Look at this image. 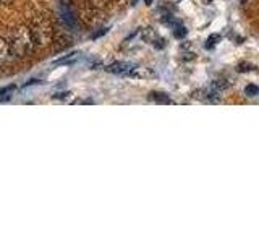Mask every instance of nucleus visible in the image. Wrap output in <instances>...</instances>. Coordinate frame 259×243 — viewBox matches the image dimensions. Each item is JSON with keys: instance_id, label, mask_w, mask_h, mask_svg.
<instances>
[{"instance_id": "3", "label": "nucleus", "mask_w": 259, "mask_h": 243, "mask_svg": "<svg viewBox=\"0 0 259 243\" xmlns=\"http://www.w3.org/2000/svg\"><path fill=\"white\" fill-rule=\"evenodd\" d=\"M13 51L10 46V40L0 37V65H10L13 60Z\"/></svg>"}, {"instance_id": "4", "label": "nucleus", "mask_w": 259, "mask_h": 243, "mask_svg": "<svg viewBox=\"0 0 259 243\" xmlns=\"http://www.w3.org/2000/svg\"><path fill=\"white\" fill-rule=\"evenodd\" d=\"M132 68H133V65L125 63V62H117V63L109 65L107 71H110V73H128V71H132Z\"/></svg>"}, {"instance_id": "5", "label": "nucleus", "mask_w": 259, "mask_h": 243, "mask_svg": "<svg viewBox=\"0 0 259 243\" xmlns=\"http://www.w3.org/2000/svg\"><path fill=\"white\" fill-rule=\"evenodd\" d=\"M151 99L156 101L157 104H172V101H170L167 97V94H164V93H152Z\"/></svg>"}, {"instance_id": "6", "label": "nucleus", "mask_w": 259, "mask_h": 243, "mask_svg": "<svg viewBox=\"0 0 259 243\" xmlns=\"http://www.w3.org/2000/svg\"><path fill=\"white\" fill-rule=\"evenodd\" d=\"M245 93H246L248 96H251V97H254V96L259 94V86H256V85H248V86L245 88Z\"/></svg>"}, {"instance_id": "8", "label": "nucleus", "mask_w": 259, "mask_h": 243, "mask_svg": "<svg viewBox=\"0 0 259 243\" xmlns=\"http://www.w3.org/2000/svg\"><path fill=\"white\" fill-rule=\"evenodd\" d=\"M217 40H221V36H219V34L209 36V39H207V47H214L217 44Z\"/></svg>"}, {"instance_id": "1", "label": "nucleus", "mask_w": 259, "mask_h": 243, "mask_svg": "<svg viewBox=\"0 0 259 243\" xmlns=\"http://www.w3.org/2000/svg\"><path fill=\"white\" fill-rule=\"evenodd\" d=\"M10 46H12V51L16 57L20 59H24V57L31 55V52L34 51V39H32V32L31 28L28 26H18L15 28L12 32V37H10Z\"/></svg>"}, {"instance_id": "10", "label": "nucleus", "mask_w": 259, "mask_h": 243, "mask_svg": "<svg viewBox=\"0 0 259 243\" xmlns=\"http://www.w3.org/2000/svg\"><path fill=\"white\" fill-rule=\"evenodd\" d=\"M144 2H146V5H151V4H152V0H144Z\"/></svg>"}, {"instance_id": "7", "label": "nucleus", "mask_w": 259, "mask_h": 243, "mask_svg": "<svg viewBox=\"0 0 259 243\" xmlns=\"http://www.w3.org/2000/svg\"><path fill=\"white\" fill-rule=\"evenodd\" d=\"M174 36L178 37V39L185 37V36H186V28H183V26H177V28L174 29Z\"/></svg>"}, {"instance_id": "2", "label": "nucleus", "mask_w": 259, "mask_h": 243, "mask_svg": "<svg viewBox=\"0 0 259 243\" xmlns=\"http://www.w3.org/2000/svg\"><path fill=\"white\" fill-rule=\"evenodd\" d=\"M32 39H34L36 47H46L52 43V26L49 24V21L37 18L34 20L31 26Z\"/></svg>"}, {"instance_id": "9", "label": "nucleus", "mask_w": 259, "mask_h": 243, "mask_svg": "<svg viewBox=\"0 0 259 243\" xmlns=\"http://www.w3.org/2000/svg\"><path fill=\"white\" fill-rule=\"evenodd\" d=\"M15 2V0H0V4L2 5H12Z\"/></svg>"}]
</instances>
